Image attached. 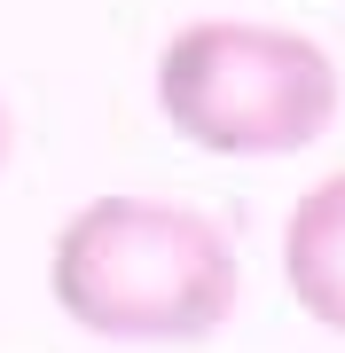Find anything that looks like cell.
<instances>
[{
	"label": "cell",
	"instance_id": "cell-1",
	"mask_svg": "<svg viewBox=\"0 0 345 353\" xmlns=\"http://www.w3.org/2000/svg\"><path fill=\"white\" fill-rule=\"evenodd\" d=\"M55 306L126 345H196L236 314V243L196 204L165 196H94L55 228L48 252Z\"/></svg>",
	"mask_w": 345,
	"mask_h": 353
},
{
	"label": "cell",
	"instance_id": "cell-2",
	"mask_svg": "<svg viewBox=\"0 0 345 353\" xmlns=\"http://www.w3.org/2000/svg\"><path fill=\"white\" fill-rule=\"evenodd\" d=\"M337 55L291 24L196 16L157 55V110L205 157H291L337 118Z\"/></svg>",
	"mask_w": 345,
	"mask_h": 353
},
{
	"label": "cell",
	"instance_id": "cell-3",
	"mask_svg": "<svg viewBox=\"0 0 345 353\" xmlns=\"http://www.w3.org/2000/svg\"><path fill=\"white\" fill-rule=\"evenodd\" d=\"M282 283L298 314L345 338V165L322 173L282 220Z\"/></svg>",
	"mask_w": 345,
	"mask_h": 353
},
{
	"label": "cell",
	"instance_id": "cell-4",
	"mask_svg": "<svg viewBox=\"0 0 345 353\" xmlns=\"http://www.w3.org/2000/svg\"><path fill=\"white\" fill-rule=\"evenodd\" d=\"M8 150H16V118H8V102H0V173H8Z\"/></svg>",
	"mask_w": 345,
	"mask_h": 353
}]
</instances>
